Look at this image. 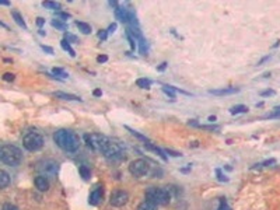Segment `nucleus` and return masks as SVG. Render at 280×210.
<instances>
[{
	"label": "nucleus",
	"instance_id": "f257e3e1",
	"mask_svg": "<svg viewBox=\"0 0 280 210\" xmlns=\"http://www.w3.org/2000/svg\"><path fill=\"white\" fill-rule=\"evenodd\" d=\"M53 141L64 151L74 153L80 147V137L76 132L69 129H59L53 134Z\"/></svg>",
	"mask_w": 280,
	"mask_h": 210
},
{
	"label": "nucleus",
	"instance_id": "f03ea898",
	"mask_svg": "<svg viewBox=\"0 0 280 210\" xmlns=\"http://www.w3.org/2000/svg\"><path fill=\"white\" fill-rule=\"evenodd\" d=\"M0 160L6 165L17 167L23 161V151L17 146L4 144L0 147Z\"/></svg>",
	"mask_w": 280,
	"mask_h": 210
},
{
	"label": "nucleus",
	"instance_id": "7ed1b4c3",
	"mask_svg": "<svg viewBox=\"0 0 280 210\" xmlns=\"http://www.w3.org/2000/svg\"><path fill=\"white\" fill-rule=\"evenodd\" d=\"M144 196H146V200H148V202H151V203L158 206V204H168L170 203L172 195L170 193L168 189H165V188L151 186V188H148V189L146 191Z\"/></svg>",
	"mask_w": 280,
	"mask_h": 210
},
{
	"label": "nucleus",
	"instance_id": "20e7f679",
	"mask_svg": "<svg viewBox=\"0 0 280 210\" xmlns=\"http://www.w3.org/2000/svg\"><path fill=\"white\" fill-rule=\"evenodd\" d=\"M84 140L87 143V146L94 150V151H100L102 153L105 150V147L108 146L109 143V137L104 136V134H100V133H90V134H84Z\"/></svg>",
	"mask_w": 280,
	"mask_h": 210
},
{
	"label": "nucleus",
	"instance_id": "39448f33",
	"mask_svg": "<svg viewBox=\"0 0 280 210\" xmlns=\"http://www.w3.org/2000/svg\"><path fill=\"white\" fill-rule=\"evenodd\" d=\"M45 140L38 132H30L23 137V146L28 151H38L44 147Z\"/></svg>",
	"mask_w": 280,
	"mask_h": 210
},
{
	"label": "nucleus",
	"instance_id": "423d86ee",
	"mask_svg": "<svg viewBox=\"0 0 280 210\" xmlns=\"http://www.w3.org/2000/svg\"><path fill=\"white\" fill-rule=\"evenodd\" d=\"M104 157L107 160H111V161H121V160H125V148L118 143V141H114V140H109L108 146L105 147V150L102 151Z\"/></svg>",
	"mask_w": 280,
	"mask_h": 210
},
{
	"label": "nucleus",
	"instance_id": "0eeeda50",
	"mask_svg": "<svg viewBox=\"0 0 280 210\" xmlns=\"http://www.w3.org/2000/svg\"><path fill=\"white\" fill-rule=\"evenodd\" d=\"M35 170L39 172V175H44L46 178H56L59 172V164L53 160H42L37 163Z\"/></svg>",
	"mask_w": 280,
	"mask_h": 210
},
{
	"label": "nucleus",
	"instance_id": "6e6552de",
	"mask_svg": "<svg viewBox=\"0 0 280 210\" xmlns=\"http://www.w3.org/2000/svg\"><path fill=\"white\" fill-rule=\"evenodd\" d=\"M129 172L136 177V178H140V177H144L150 172V164L147 163L146 160L143 158H139V160H134L129 164Z\"/></svg>",
	"mask_w": 280,
	"mask_h": 210
},
{
	"label": "nucleus",
	"instance_id": "1a4fd4ad",
	"mask_svg": "<svg viewBox=\"0 0 280 210\" xmlns=\"http://www.w3.org/2000/svg\"><path fill=\"white\" fill-rule=\"evenodd\" d=\"M109 202H111V204L112 206H115V207H122V206H125V204L129 202V193H127L126 191H115L111 193V199H109Z\"/></svg>",
	"mask_w": 280,
	"mask_h": 210
},
{
	"label": "nucleus",
	"instance_id": "9d476101",
	"mask_svg": "<svg viewBox=\"0 0 280 210\" xmlns=\"http://www.w3.org/2000/svg\"><path fill=\"white\" fill-rule=\"evenodd\" d=\"M102 196H104V191H102V188H97V189H94V191L90 193L88 203L91 204V206H97V204H100V203H101V200H102Z\"/></svg>",
	"mask_w": 280,
	"mask_h": 210
},
{
	"label": "nucleus",
	"instance_id": "9b49d317",
	"mask_svg": "<svg viewBox=\"0 0 280 210\" xmlns=\"http://www.w3.org/2000/svg\"><path fill=\"white\" fill-rule=\"evenodd\" d=\"M35 186L38 188V191L45 192L49 189V181H48V178L44 177V175H38V177L35 178Z\"/></svg>",
	"mask_w": 280,
	"mask_h": 210
},
{
	"label": "nucleus",
	"instance_id": "f8f14e48",
	"mask_svg": "<svg viewBox=\"0 0 280 210\" xmlns=\"http://www.w3.org/2000/svg\"><path fill=\"white\" fill-rule=\"evenodd\" d=\"M238 91H240V88H235V87H227V88H220V90H209V93L213 94V95H230V94H235Z\"/></svg>",
	"mask_w": 280,
	"mask_h": 210
},
{
	"label": "nucleus",
	"instance_id": "ddd939ff",
	"mask_svg": "<svg viewBox=\"0 0 280 210\" xmlns=\"http://www.w3.org/2000/svg\"><path fill=\"white\" fill-rule=\"evenodd\" d=\"M52 94L56 97V98H60V100H66V101H78V102L83 101L80 97L74 95V94H67V93H62V91H55V93H52Z\"/></svg>",
	"mask_w": 280,
	"mask_h": 210
},
{
	"label": "nucleus",
	"instance_id": "4468645a",
	"mask_svg": "<svg viewBox=\"0 0 280 210\" xmlns=\"http://www.w3.org/2000/svg\"><path fill=\"white\" fill-rule=\"evenodd\" d=\"M144 147H146L147 150H153L154 153H157L161 157V158L164 160V161H167V156H165V150H163V148H160V147H157V146H154L153 143L150 141V143H144Z\"/></svg>",
	"mask_w": 280,
	"mask_h": 210
},
{
	"label": "nucleus",
	"instance_id": "2eb2a0df",
	"mask_svg": "<svg viewBox=\"0 0 280 210\" xmlns=\"http://www.w3.org/2000/svg\"><path fill=\"white\" fill-rule=\"evenodd\" d=\"M11 17L14 18V21L18 24L23 30H27V24H25V21H24V18H23V16L18 13V11H16V10H13L11 11Z\"/></svg>",
	"mask_w": 280,
	"mask_h": 210
},
{
	"label": "nucleus",
	"instance_id": "dca6fc26",
	"mask_svg": "<svg viewBox=\"0 0 280 210\" xmlns=\"http://www.w3.org/2000/svg\"><path fill=\"white\" fill-rule=\"evenodd\" d=\"M8 184H10V175L4 170H1L0 171V188L4 189V188H7Z\"/></svg>",
	"mask_w": 280,
	"mask_h": 210
},
{
	"label": "nucleus",
	"instance_id": "f3484780",
	"mask_svg": "<svg viewBox=\"0 0 280 210\" xmlns=\"http://www.w3.org/2000/svg\"><path fill=\"white\" fill-rule=\"evenodd\" d=\"M52 74H53V78H56V80H62V78L69 77V74L63 69H60V67H53L52 69Z\"/></svg>",
	"mask_w": 280,
	"mask_h": 210
},
{
	"label": "nucleus",
	"instance_id": "a211bd4d",
	"mask_svg": "<svg viewBox=\"0 0 280 210\" xmlns=\"http://www.w3.org/2000/svg\"><path fill=\"white\" fill-rule=\"evenodd\" d=\"M76 27L78 28V31H81L83 34H91V25L87 24V23H83V21H76Z\"/></svg>",
	"mask_w": 280,
	"mask_h": 210
},
{
	"label": "nucleus",
	"instance_id": "6ab92c4d",
	"mask_svg": "<svg viewBox=\"0 0 280 210\" xmlns=\"http://www.w3.org/2000/svg\"><path fill=\"white\" fill-rule=\"evenodd\" d=\"M60 46H62V49H63V51L69 52V55H70L71 57L76 56V52H74V49L71 48V45H70L69 42L66 41V39H62V41H60Z\"/></svg>",
	"mask_w": 280,
	"mask_h": 210
},
{
	"label": "nucleus",
	"instance_id": "aec40b11",
	"mask_svg": "<svg viewBox=\"0 0 280 210\" xmlns=\"http://www.w3.org/2000/svg\"><path fill=\"white\" fill-rule=\"evenodd\" d=\"M137 210H157V204L151 203L148 200H144L137 206Z\"/></svg>",
	"mask_w": 280,
	"mask_h": 210
},
{
	"label": "nucleus",
	"instance_id": "412c9836",
	"mask_svg": "<svg viewBox=\"0 0 280 210\" xmlns=\"http://www.w3.org/2000/svg\"><path fill=\"white\" fill-rule=\"evenodd\" d=\"M249 109L247 105H235V107H233V108L230 109V112L233 115H237V114H247Z\"/></svg>",
	"mask_w": 280,
	"mask_h": 210
},
{
	"label": "nucleus",
	"instance_id": "4be33fe9",
	"mask_svg": "<svg viewBox=\"0 0 280 210\" xmlns=\"http://www.w3.org/2000/svg\"><path fill=\"white\" fill-rule=\"evenodd\" d=\"M52 27H55L56 30H60V31H66L67 30V24L62 21V20H52Z\"/></svg>",
	"mask_w": 280,
	"mask_h": 210
},
{
	"label": "nucleus",
	"instance_id": "5701e85b",
	"mask_svg": "<svg viewBox=\"0 0 280 210\" xmlns=\"http://www.w3.org/2000/svg\"><path fill=\"white\" fill-rule=\"evenodd\" d=\"M136 86L140 87V88H147V90H148L150 87H151V81H150L148 78H137Z\"/></svg>",
	"mask_w": 280,
	"mask_h": 210
},
{
	"label": "nucleus",
	"instance_id": "b1692460",
	"mask_svg": "<svg viewBox=\"0 0 280 210\" xmlns=\"http://www.w3.org/2000/svg\"><path fill=\"white\" fill-rule=\"evenodd\" d=\"M78 172H80V175L83 177V179H90L91 178V171H90V168H87L86 165H80L78 167Z\"/></svg>",
	"mask_w": 280,
	"mask_h": 210
},
{
	"label": "nucleus",
	"instance_id": "393cba45",
	"mask_svg": "<svg viewBox=\"0 0 280 210\" xmlns=\"http://www.w3.org/2000/svg\"><path fill=\"white\" fill-rule=\"evenodd\" d=\"M125 127H126L127 130H129V132H130V133L133 134V136H136V137H137V139L143 140V141H144V143H150V140L147 139V137H146V136H144V134H141V133H139V132H136V130H133V129H130V127H129V126H125Z\"/></svg>",
	"mask_w": 280,
	"mask_h": 210
},
{
	"label": "nucleus",
	"instance_id": "a878e982",
	"mask_svg": "<svg viewBox=\"0 0 280 210\" xmlns=\"http://www.w3.org/2000/svg\"><path fill=\"white\" fill-rule=\"evenodd\" d=\"M139 51H140V55H147V53H148V48H147L146 39H140L139 41Z\"/></svg>",
	"mask_w": 280,
	"mask_h": 210
},
{
	"label": "nucleus",
	"instance_id": "bb28decb",
	"mask_svg": "<svg viewBox=\"0 0 280 210\" xmlns=\"http://www.w3.org/2000/svg\"><path fill=\"white\" fill-rule=\"evenodd\" d=\"M42 6L45 8H51V10H56V8H60V4L56 3V1H44Z\"/></svg>",
	"mask_w": 280,
	"mask_h": 210
},
{
	"label": "nucleus",
	"instance_id": "cd10ccee",
	"mask_svg": "<svg viewBox=\"0 0 280 210\" xmlns=\"http://www.w3.org/2000/svg\"><path fill=\"white\" fill-rule=\"evenodd\" d=\"M126 37H127V41H129V45H130V49L134 51V49L137 48V45H136V39L132 37V34H130L129 31H126Z\"/></svg>",
	"mask_w": 280,
	"mask_h": 210
},
{
	"label": "nucleus",
	"instance_id": "c85d7f7f",
	"mask_svg": "<svg viewBox=\"0 0 280 210\" xmlns=\"http://www.w3.org/2000/svg\"><path fill=\"white\" fill-rule=\"evenodd\" d=\"M64 39H66L69 44H73V42H78V38H77L76 35L70 34V32H64Z\"/></svg>",
	"mask_w": 280,
	"mask_h": 210
},
{
	"label": "nucleus",
	"instance_id": "c756f323",
	"mask_svg": "<svg viewBox=\"0 0 280 210\" xmlns=\"http://www.w3.org/2000/svg\"><path fill=\"white\" fill-rule=\"evenodd\" d=\"M217 210H231V207L227 204L226 197H221V199H220V204H218V209Z\"/></svg>",
	"mask_w": 280,
	"mask_h": 210
},
{
	"label": "nucleus",
	"instance_id": "7c9ffc66",
	"mask_svg": "<svg viewBox=\"0 0 280 210\" xmlns=\"http://www.w3.org/2000/svg\"><path fill=\"white\" fill-rule=\"evenodd\" d=\"M216 174H217V179H218L220 182H228V178H227L226 175H223L221 170H218V168H217V170H216Z\"/></svg>",
	"mask_w": 280,
	"mask_h": 210
},
{
	"label": "nucleus",
	"instance_id": "2f4dec72",
	"mask_svg": "<svg viewBox=\"0 0 280 210\" xmlns=\"http://www.w3.org/2000/svg\"><path fill=\"white\" fill-rule=\"evenodd\" d=\"M197 127L204 129V130H220V127L216 126V125H199Z\"/></svg>",
	"mask_w": 280,
	"mask_h": 210
},
{
	"label": "nucleus",
	"instance_id": "473e14b6",
	"mask_svg": "<svg viewBox=\"0 0 280 210\" xmlns=\"http://www.w3.org/2000/svg\"><path fill=\"white\" fill-rule=\"evenodd\" d=\"M14 78H16V74H14V73L7 71V73L3 74V80H4V81H14Z\"/></svg>",
	"mask_w": 280,
	"mask_h": 210
},
{
	"label": "nucleus",
	"instance_id": "72a5a7b5",
	"mask_svg": "<svg viewBox=\"0 0 280 210\" xmlns=\"http://www.w3.org/2000/svg\"><path fill=\"white\" fill-rule=\"evenodd\" d=\"M263 118H267V119H280V111H274L273 114H267Z\"/></svg>",
	"mask_w": 280,
	"mask_h": 210
},
{
	"label": "nucleus",
	"instance_id": "f704fd0d",
	"mask_svg": "<svg viewBox=\"0 0 280 210\" xmlns=\"http://www.w3.org/2000/svg\"><path fill=\"white\" fill-rule=\"evenodd\" d=\"M1 210H20V209L13 203H4L1 206Z\"/></svg>",
	"mask_w": 280,
	"mask_h": 210
},
{
	"label": "nucleus",
	"instance_id": "c9c22d12",
	"mask_svg": "<svg viewBox=\"0 0 280 210\" xmlns=\"http://www.w3.org/2000/svg\"><path fill=\"white\" fill-rule=\"evenodd\" d=\"M98 38L101 39V41H105V39L108 38V30H100V32H98Z\"/></svg>",
	"mask_w": 280,
	"mask_h": 210
},
{
	"label": "nucleus",
	"instance_id": "e433bc0d",
	"mask_svg": "<svg viewBox=\"0 0 280 210\" xmlns=\"http://www.w3.org/2000/svg\"><path fill=\"white\" fill-rule=\"evenodd\" d=\"M56 16L59 17V18H62V21H64V20H67V18L71 17L69 13H64V11H56Z\"/></svg>",
	"mask_w": 280,
	"mask_h": 210
},
{
	"label": "nucleus",
	"instance_id": "4c0bfd02",
	"mask_svg": "<svg viewBox=\"0 0 280 210\" xmlns=\"http://www.w3.org/2000/svg\"><path fill=\"white\" fill-rule=\"evenodd\" d=\"M276 94V91L274 90H265V91H262L261 93V97H269V95H274Z\"/></svg>",
	"mask_w": 280,
	"mask_h": 210
},
{
	"label": "nucleus",
	"instance_id": "58836bf2",
	"mask_svg": "<svg viewBox=\"0 0 280 210\" xmlns=\"http://www.w3.org/2000/svg\"><path fill=\"white\" fill-rule=\"evenodd\" d=\"M273 164H276V160L270 158V160H266V161L261 163V167H269V165H273Z\"/></svg>",
	"mask_w": 280,
	"mask_h": 210
},
{
	"label": "nucleus",
	"instance_id": "ea45409f",
	"mask_svg": "<svg viewBox=\"0 0 280 210\" xmlns=\"http://www.w3.org/2000/svg\"><path fill=\"white\" fill-rule=\"evenodd\" d=\"M163 91H164V93H165V94H167V95H168V97H170V98H175V93H174L172 90L167 88L165 86H164V88H163Z\"/></svg>",
	"mask_w": 280,
	"mask_h": 210
},
{
	"label": "nucleus",
	"instance_id": "a19ab883",
	"mask_svg": "<svg viewBox=\"0 0 280 210\" xmlns=\"http://www.w3.org/2000/svg\"><path fill=\"white\" fill-rule=\"evenodd\" d=\"M165 153L170 154V156H172V157H181V156H182L181 153H178V151H174V150H171V148H167Z\"/></svg>",
	"mask_w": 280,
	"mask_h": 210
},
{
	"label": "nucleus",
	"instance_id": "79ce46f5",
	"mask_svg": "<svg viewBox=\"0 0 280 210\" xmlns=\"http://www.w3.org/2000/svg\"><path fill=\"white\" fill-rule=\"evenodd\" d=\"M41 49H42V51H45L46 53H49V55H53V48H51V46H46V45H41Z\"/></svg>",
	"mask_w": 280,
	"mask_h": 210
},
{
	"label": "nucleus",
	"instance_id": "37998d69",
	"mask_svg": "<svg viewBox=\"0 0 280 210\" xmlns=\"http://www.w3.org/2000/svg\"><path fill=\"white\" fill-rule=\"evenodd\" d=\"M107 60H108V56H107V55H100V56L97 57V62H98V63H105Z\"/></svg>",
	"mask_w": 280,
	"mask_h": 210
},
{
	"label": "nucleus",
	"instance_id": "c03bdc74",
	"mask_svg": "<svg viewBox=\"0 0 280 210\" xmlns=\"http://www.w3.org/2000/svg\"><path fill=\"white\" fill-rule=\"evenodd\" d=\"M270 57H272L270 55H267V56H263V57H262V59H261V60H259V62H258L256 64H258V66H261V64H263L265 62H267V60H269Z\"/></svg>",
	"mask_w": 280,
	"mask_h": 210
},
{
	"label": "nucleus",
	"instance_id": "a18cd8bd",
	"mask_svg": "<svg viewBox=\"0 0 280 210\" xmlns=\"http://www.w3.org/2000/svg\"><path fill=\"white\" fill-rule=\"evenodd\" d=\"M44 24H45V20L42 18V17H38V18H37V25H38V27H42Z\"/></svg>",
	"mask_w": 280,
	"mask_h": 210
},
{
	"label": "nucleus",
	"instance_id": "49530a36",
	"mask_svg": "<svg viewBox=\"0 0 280 210\" xmlns=\"http://www.w3.org/2000/svg\"><path fill=\"white\" fill-rule=\"evenodd\" d=\"M115 30H116V23H112V24L108 27V32H115Z\"/></svg>",
	"mask_w": 280,
	"mask_h": 210
},
{
	"label": "nucleus",
	"instance_id": "de8ad7c7",
	"mask_svg": "<svg viewBox=\"0 0 280 210\" xmlns=\"http://www.w3.org/2000/svg\"><path fill=\"white\" fill-rule=\"evenodd\" d=\"M93 94H94V97H101L102 95V91L100 88H95L94 91H93Z\"/></svg>",
	"mask_w": 280,
	"mask_h": 210
},
{
	"label": "nucleus",
	"instance_id": "09e8293b",
	"mask_svg": "<svg viewBox=\"0 0 280 210\" xmlns=\"http://www.w3.org/2000/svg\"><path fill=\"white\" fill-rule=\"evenodd\" d=\"M165 67H167V63L164 62V63H161V64H160V66L157 67V69H158L160 71H163V70H165Z\"/></svg>",
	"mask_w": 280,
	"mask_h": 210
},
{
	"label": "nucleus",
	"instance_id": "8fccbe9b",
	"mask_svg": "<svg viewBox=\"0 0 280 210\" xmlns=\"http://www.w3.org/2000/svg\"><path fill=\"white\" fill-rule=\"evenodd\" d=\"M0 4H1V6H11V3H10V1H6V0H0Z\"/></svg>",
	"mask_w": 280,
	"mask_h": 210
},
{
	"label": "nucleus",
	"instance_id": "3c124183",
	"mask_svg": "<svg viewBox=\"0 0 280 210\" xmlns=\"http://www.w3.org/2000/svg\"><path fill=\"white\" fill-rule=\"evenodd\" d=\"M209 121L210 122H214V121H216V116H209Z\"/></svg>",
	"mask_w": 280,
	"mask_h": 210
},
{
	"label": "nucleus",
	"instance_id": "603ef678",
	"mask_svg": "<svg viewBox=\"0 0 280 210\" xmlns=\"http://www.w3.org/2000/svg\"><path fill=\"white\" fill-rule=\"evenodd\" d=\"M274 111H280V105H277V107H274Z\"/></svg>",
	"mask_w": 280,
	"mask_h": 210
}]
</instances>
